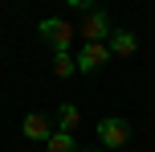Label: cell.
Masks as SVG:
<instances>
[{"label": "cell", "mask_w": 155, "mask_h": 152, "mask_svg": "<svg viewBox=\"0 0 155 152\" xmlns=\"http://www.w3.org/2000/svg\"><path fill=\"white\" fill-rule=\"evenodd\" d=\"M74 33H78V29L65 21V16H49V21H41V41L53 45V54H70Z\"/></svg>", "instance_id": "6da1fadb"}, {"label": "cell", "mask_w": 155, "mask_h": 152, "mask_svg": "<svg viewBox=\"0 0 155 152\" xmlns=\"http://www.w3.org/2000/svg\"><path fill=\"white\" fill-rule=\"evenodd\" d=\"M74 62H78V70H82V74H94V70H102V66L110 62V45H98V41H82V49L74 54Z\"/></svg>", "instance_id": "7a4b0ae2"}, {"label": "cell", "mask_w": 155, "mask_h": 152, "mask_svg": "<svg viewBox=\"0 0 155 152\" xmlns=\"http://www.w3.org/2000/svg\"><path fill=\"white\" fill-rule=\"evenodd\" d=\"M82 41H98V45H106V37L114 29H110V16L102 12V8H86V21H82Z\"/></svg>", "instance_id": "3957f363"}, {"label": "cell", "mask_w": 155, "mask_h": 152, "mask_svg": "<svg viewBox=\"0 0 155 152\" xmlns=\"http://www.w3.org/2000/svg\"><path fill=\"white\" fill-rule=\"evenodd\" d=\"M98 140H102V148H123L127 140H131V123L118 119V115H106V119L98 123Z\"/></svg>", "instance_id": "277c9868"}, {"label": "cell", "mask_w": 155, "mask_h": 152, "mask_svg": "<svg viewBox=\"0 0 155 152\" xmlns=\"http://www.w3.org/2000/svg\"><path fill=\"white\" fill-rule=\"evenodd\" d=\"M49 136H53V128H49V115L45 111H29V115H25V140H41V144H45Z\"/></svg>", "instance_id": "5b68a950"}, {"label": "cell", "mask_w": 155, "mask_h": 152, "mask_svg": "<svg viewBox=\"0 0 155 152\" xmlns=\"http://www.w3.org/2000/svg\"><path fill=\"white\" fill-rule=\"evenodd\" d=\"M135 49H139V37H135L131 29H114V33H110V54H118V58H131Z\"/></svg>", "instance_id": "8992f818"}, {"label": "cell", "mask_w": 155, "mask_h": 152, "mask_svg": "<svg viewBox=\"0 0 155 152\" xmlns=\"http://www.w3.org/2000/svg\"><path fill=\"white\" fill-rule=\"evenodd\" d=\"M78 123H82V111H78L74 103H61L57 107V132H65V136H74Z\"/></svg>", "instance_id": "52a82bcc"}, {"label": "cell", "mask_w": 155, "mask_h": 152, "mask_svg": "<svg viewBox=\"0 0 155 152\" xmlns=\"http://www.w3.org/2000/svg\"><path fill=\"white\" fill-rule=\"evenodd\" d=\"M45 152H78L74 136H65V132H53V136L45 140Z\"/></svg>", "instance_id": "ba28073f"}, {"label": "cell", "mask_w": 155, "mask_h": 152, "mask_svg": "<svg viewBox=\"0 0 155 152\" xmlns=\"http://www.w3.org/2000/svg\"><path fill=\"white\" fill-rule=\"evenodd\" d=\"M53 74H57V78H70V74H78L74 54H53Z\"/></svg>", "instance_id": "9c48e42d"}, {"label": "cell", "mask_w": 155, "mask_h": 152, "mask_svg": "<svg viewBox=\"0 0 155 152\" xmlns=\"http://www.w3.org/2000/svg\"><path fill=\"white\" fill-rule=\"evenodd\" d=\"M86 152H106V148H86Z\"/></svg>", "instance_id": "30bf717a"}]
</instances>
